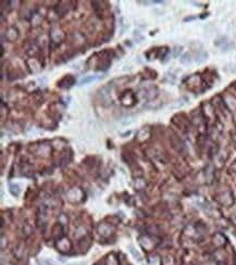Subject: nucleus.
<instances>
[{
    "instance_id": "f257e3e1",
    "label": "nucleus",
    "mask_w": 236,
    "mask_h": 265,
    "mask_svg": "<svg viewBox=\"0 0 236 265\" xmlns=\"http://www.w3.org/2000/svg\"><path fill=\"white\" fill-rule=\"evenodd\" d=\"M206 59H207V53L203 52V51H202V52H199L198 54H197L195 61H196V62H198V63H201V62H203V61H205Z\"/></svg>"
},
{
    "instance_id": "f03ea898",
    "label": "nucleus",
    "mask_w": 236,
    "mask_h": 265,
    "mask_svg": "<svg viewBox=\"0 0 236 265\" xmlns=\"http://www.w3.org/2000/svg\"><path fill=\"white\" fill-rule=\"evenodd\" d=\"M190 61V58H189V54L186 53V54H184L182 58H181V62L182 63H188Z\"/></svg>"
}]
</instances>
